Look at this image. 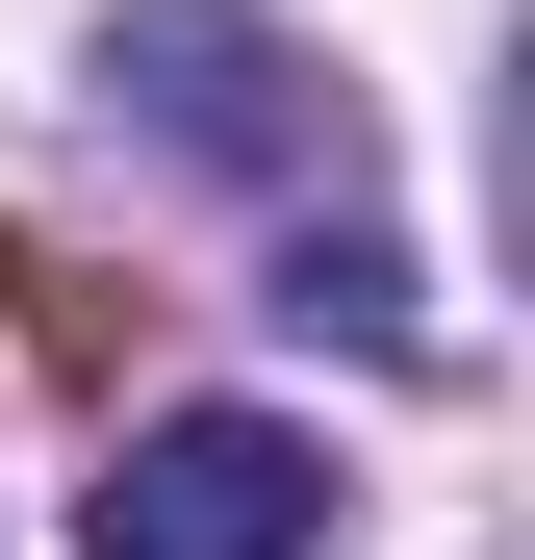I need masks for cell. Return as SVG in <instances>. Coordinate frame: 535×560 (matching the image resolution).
<instances>
[{
    "label": "cell",
    "mask_w": 535,
    "mask_h": 560,
    "mask_svg": "<svg viewBox=\"0 0 535 560\" xmlns=\"http://www.w3.org/2000/svg\"><path fill=\"white\" fill-rule=\"evenodd\" d=\"M0 280H26V357H51V383H128V306H153V280H77L51 230H0Z\"/></svg>",
    "instance_id": "4"
},
{
    "label": "cell",
    "mask_w": 535,
    "mask_h": 560,
    "mask_svg": "<svg viewBox=\"0 0 535 560\" xmlns=\"http://www.w3.org/2000/svg\"><path fill=\"white\" fill-rule=\"evenodd\" d=\"M77 560H332V433L306 408H128L77 485Z\"/></svg>",
    "instance_id": "2"
},
{
    "label": "cell",
    "mask_w": 535,
    "mask_h": 560,
    "mask_svg": "<svg viewBox=\"0 0 535 560\" xmlns=\"http://www.w3.org/2000/svg\"><path fill=\"white\" fill-rule=\"evenodd\" d=\"M281 331H357V357H408L433 306H408V255H383V230H332V205H306V230H281Z\"/></svg>",
    "instance_id": "3"
},
{
    "label": "cell",
    "mask_w": 535,
    "mask_h": 560,
    "mask_svg": "<svg viewBox=\"0 0 535 560\" xmlns=\"http://www.w3.org/2000/svg\"><path fill=\"white\" fill-rule=\"evenodd\" d=\"M103 103H128L153 153L255 178V205H306V178H357V103L306 77V26H281V0H128V26H103Z\"/></svg>",
    "instance_id": "1"
}]
</instances>
